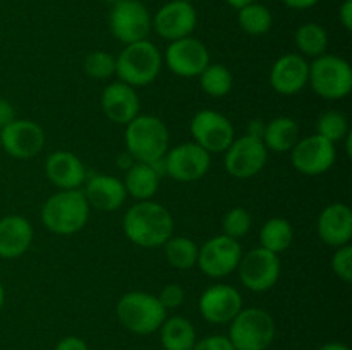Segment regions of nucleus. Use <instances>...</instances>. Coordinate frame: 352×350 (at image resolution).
Listing matches in <instances>:
<instances>
[{"label": "nucleus", "mask_w": 352, "mask_h": 350, "mask_svg": "<svg viewBox=\"0 0 352 350\" xmlns=\"http://www.w3.org/2000/svg\"><path fill=\"white\" fill-rule=\"evenodd\" d=\"M110 31L124 45L146 40L151 31V16L140 0H120L110 12Z\"/></svg>", "instance_id": "13"}, {"label": "nucleus", "mask_w": 352, "mask_h": 350, "mask_svg": "<svg viewBox=\"0 0 352 350\" xmlns=\"http://www.w3.org/2000/svg\"><path fill=\"white\" fill-rule=\"evenodd\" d=\"M226 2L229 3V5H232L234 9H237V10H239L241 7L248 5V3H253V2H256V0H226Z\"/></svg>", "instance_id": "46"}, {"label": "nucleus", "mask_w": 352, "mask_h": 350, "mask_svg": "<svg viewBox=\"0 0 352 350\" xmlns=\"http://www.w3.org/2000/svg\"><path fill=\"white\" fill-rule=\"evenodd\" d=\"M316 350H351V349L347 345H344V343L330 342V343H325V345H322L320 349H316Z\"/></svg>", "instance_id": "45"}, {"label": "nucleus", "mask_w": 352, "mask_h": 350, "mask_svg": "<svg viewBox=\"0 0 352 350\" xmlns=\"http://www.w3.org/2000/svg\"><path fill=\"white\" fill-rule=\"evenodd\" d=\"M265 124L261 119H253L250 124H248V130L246 134L248 136H253V137H263V132H265Z\"/></svg>", "instance_id": "42"}, {"label": "nucleus", "mask_w": 352, "mask_h": 350, "mask_svg": "<svg viewBox=\"0 0 352 350\" xmlns=\"http://www.w3.org/2000/svg\"><path fill=\"white\" fill-rule=\"evenodd\" d=\"M192 141L203 150L213 153H223L236 137L232 122L223 113L215 110H199L191 119Z\"/></svg>", "instance_id": "12"}, {"label": "nucleus", "mask_w": 352, "mask_h": 350, "mask_svg": "<svg viewBox=\"0 0 352 350\" xmlns=\"http://www.w3.org/2000/svg\"><path fill=\"white\" fill-rule=\"evenodd\" d=\"M164 254L167 263L175 270H191L196 266L198 261L199 246L189 237L172 235L167 242L164 244Z\"/></svg>", "instance_id": "29"}, {"label": "nucleus", "mask_w": 352, "mask_h": 350, "mask_svg": "<svg viewBox=\"0 0 352 350\" xmlns=\"http://www.w3.org/2000/svg\"><path fill=\"white\" fill-rule=\"evenodd\" d=\"M117 319L134 335H151L158 331L167 318V311L157 295L150 292H127L117 302Z\"/></svg>", "instance_id": "5"}, {"label": "nucleus", "mask_w": 352, "mask_h": 350, "mask_svg": "<svg viewBox=\"0 0 352 350\" xmlns=\"http://www.w3.org/2000/svg\"><path fill=\"white\" fill-rule=\"evenodd\" d=\"M251 226H253V215L243 206L229 209L222 218V233L236 240L246 237Z\"/></svg>", "instance_id": "35"}, {"label": "nucleus", "mask_w": 352, "mask_h": 350, "mask_svg": "<svg viewBox=\"0 0 352 350\" xmlns=\"http://www.w3.org/2000/svg\"><path fill=\"white\" fill-rule=\"evenodd\" d=\"M162 67L164 55L157 45L148 40L126 45L119 57H116V75L133 88H143L157 81Z\"/></svg>", "instance_id": "4"}, {"label": "nucleus", "mask_w": 352, "mask_h": 350, "mask_svg": "<svg viewBox=\"0 0 352 350\" xmlns=\"http://www.w3.org/2000/svg\"><path fill=\"white\" fill-rule=\"evenodd\" d=\"M236 271L239 273L244 288L251 292H267L277 285L282 273V263L278 254L270 253L263 247H254L243 254Z\"/></svg>", "instance_id": "10"}, {"label": "nucleus", "mask_w": 352, "mask_h": 350, "mask_svg": "<svg viewBox=\"0 0 352 350\" xmlns=\"http://www.w3.org/2000/svg\"><path fill=\"white\" fill-rule=\"evenodd\" d=\"M308 84L323 100L337 102L349 96L352 89V67L337 55L325 54L309 64Z\"/></svg>", "instance_id": "7"}, {"label": "nucleus", "mask_w": 352, "mask_h": 350, "mask_svg": "<svg viewBox=\"0 0 352 350\" xmlns=\"http://www.w3.org/2000/svg\"><path fill=\"white\" fill-rule=\"evenodd\" d=\"M124 143L134 161L158 163L170 148V134L160 117L140 113L126 126Z\"/></svg>", "instance_id": "3"}, {"label": "nucleus", "mask_w": 352, "mask_h": 350, "mask_svg": "<svg viewBox=\"0 0 352 350\" xmlns=\"http://www.w3.org/2000/svg\"><path fill=\"white\" fill-rule=\"evenodd\" d=\"M89 208L81 189L58 191L41 206V223L55 235H74L81 232L89 220Z\"/></svg>", "instance_id": "2"}, {"label": "nucleus", "mask_w": 352, "mask_h": 350, "mask_svg": "<svg viewBox=\"0 0 352 350\" xmlns=\"http://www.w3.org/2000/svg\"><path fill=\"white\" fill-rule=\"evenodd\" d=\"M333 275L344 283H351L352 281V247L351 244L337 247L333 253L332 261H330Z\"/></svg>", "instance_id": "36"}, {"label": "nucleus", "mask_w": 352, "mask_h": 350, "mask_svg": "<svg viewBox=\"0 0 352 350\" xmlns=\"http://www.w3.org/2000/svg\"><path fill=\"white\" fill-rule=\"evenodd\" d=\"M162 163V170L168 177L177 182H196L208 174L212 167V154L201 146L189 141V143L175 144L168 148Z\"/></svg>", "instance_id": "8"}, {"label": "nucleus", "mask_w": 352, "mask_h": 350, "mask_svg": "<svg viewBox=\"0 0 352 350\" xmlns=\"http://www.w3.org/2000/svg\"><path fill=\"white\" fill-rule=\"evenodd\" d=\"M198 24V14L189 2L182 0H172L160 7L157 14L151 17V27L157 34L168 43L181 38L191 36Z\"/></svg>", "instance_id": "17"}, {"label": "nucleus", "mask_w": 352, "mask_h": 350, "mask_svg": "<svg viewBox=\"0 0 352 350\" xmlns=\"http://www.w3.org/2000/svg\"><path fill=\"white\" fill-rule=\"evenodd\" d=\"M100 106L110 122L127 126L131 120L140 115L141 100L136 88L122 81H116L105 86L100 98Z\"/></svg>", "instance_id": "20"}, {"label": "nucleus", "mask_w": 352, "mask_h": 350, "mask_svg": "<svg viewBox=\"0 0 352 350\" xmlns=\"http://www.w3.org/2000/svg\"><path fill=\"white\" fill-rule=\"evenodd\" d=\"M164 64L179 78H198L210 64V51L201 40L186 36L168 43Z\"/></svg>", "instance_id": "14"}, {"label": "nucleus", "mask_w": 352, "mask_h": 350, "mask_svg": "<svg viewBox=\"0 0 352 350\" xmlns=\"http://www.w3.org/2000/svg\"><path fill=\"white\" fill-rule=\"evenodd\" d=\"M230 343L236 350H267L275 340V321L261 307H243L229 323Z\"/></svg>", "instance_id": "6"}, {"label": "nucleus", "mask_w": 352, "mask_h": 350, "mask_svg": "<svg viewBox=\"0 0 352 350\" xmlns=\"http://www.w3.org/2000/svg\"><path fill=\"white\" fill-rule=\"evenodd\" d=\"M3 302H6V288H3L2 281H0V311L3 307Z\"/></svg>", "instance_id": "47"}, {"label": "nucleus", "mask_w": 352, "mask_h": 350, "mask_svg": "<svg viewBox=\"0 0 352 350\" xmlns=\"http://www.w3.org/2000/svg\"><path fill=\"white\" fill-rule=\"evenodd\" d=\"M299 139H301L299 124L287 115H278L265 124V132L261 137L267 150L274 153H291Z\"/></svg>", "instance_id": "26"}, {"label": "nucleus", "mask_w": 352, "mask_h": 350, "mask_svg": "<svg viewBox=\"0 0 352 350\" xmlns=\"http://www.w3.org/2000/svg\"><path fill=\"white\" fill-rule=\"evenodd\" d=\"M237 21H239V26L244 33L251 34V36H261V34L270 31L274 17H272L268 7H265L263 3L253 2L241 7Z\"/></svg>", "instance_id": "32"}, {"label": "nucleus", "mask_w": 352, "mask_h": 350, "mask_svg": "<svg viewBox=\"0 0 352 350\" xmlns=\"http://www.w3.org/2000/svg\"><path fill=\"white\" fill-rule=\"evenodd\" d=\"M287 7L296 10H305V9H311L313 5L320 2V0H282Z\"/></svg>", "instance_id": "43"}, {"label": "nucleus", "mask_w": 352, "mask_h": 350, "mask_svg": "<svg viewBox=\"0 0 352 350\" xmlns=\"http://www.w3.org/2000/svg\"><path fill=\"white\" fill-rule=\"evenodd\" d=\"M296 47L302 54V57L318 58L327 54L329 48V33L318 23H306L296 31Z\"/></svg>", "instance_id": "30"}, {"label": "nucleus", "mask_w": 352, "mask_h": 350, "mask_svg": "<svg viewBox=\"0 0 352 350\" xmlns=\"http://www.w3.org/2000/svg\"><path fill=\"white\" fill-rule=\"evenodd\" d=\"M267 146L260 137L244 136L234 137L230 146L223 151V167L227 174L234 178H253L260 174L268 161Z\"/></svg>", "instance_id": "9"}, {"label": "nucleus", "mask_w": 352, "mask_h": 350, "mask_svg": "<svg viewBox=\"0 0 352 350\" xmlns=\"http://www.w3.org/2000/svg\"><path fill=\"white\" fill-rule=\"evenodd\" d=\"M198 307L203 318L212 325H229L244 307L243 295L232 285L217 283L203 292Z\"/></svg>", "instance_id": "18"}, {"label": "nucleus", "mask_w": 352, "mask_h": 350, "mask_svg": "<svg viewBox=\"0 0 352 350\" xmlns=\"http://www.w3.org/2000/svg\"><path fill=\"white\" fill-rule=\"evenodd\" d=\"M82 69H85V74L95 81L110 79L116 75V57L103 50L89 51L82 62Z\"/></svg>", "instance_id": "34"}, {"label": "nucleus", "mask_w": 352, "mask_h": 350, "mask_svg": "<svg viewBox=\"0 0 352 350\" xmlns=\"http://www.w3.org/2000/svg\"><path fill=\"white\" fill-rule=\"evenodd\" d=\"M198 78L203 91L208 96H212V98H223V96H227L232 91V72L223 64H212L210 62Z\"/></svg>", "instance_id": "31"}, {"label": "nucleus", "mask_w": 352, "mask_h": 350, "mask_svg": "<svg viewBox=\"0 0 352 350\" xmlns=\"http://www.w3.org/2000/svg\"><path fill=\"white\" fill-rule=\"evenodd\" d=\"M34 239L33 225L21 215L0 218V257L17 259L31 247Z\"/></svg>", "instance_id": "24"}, {"label": "nucleus", "mask_w": 352, "mask_h": 350, "mask_svg": "<svg viewBox=\"0 0 352 350\" xmlns=\"http://www.w3.org/2000/svg\"><path fill=\"white\" fill-rule=\"evenodd\" d=\"M182 2H189V0H182Z\"/></svg>", "instance_id": "49"}, {"label": "nucleus", "mask_w": 352, "mask_h": 350, "mask_svg": "<svg viewBox=\"0 0 352 350\" xmlns=\"http://www.w3.org/2000/svg\"><path fill=\"white\" fill-rule=\"evenodd\" d=\"M316 232L330 247L346 246L352 239V209L346 202H330L316 220Z\"/></svg>", "instance_id": "22"}, {"label": "nucleus", "mask_w": 352, "mask_h": 350, "mask_svg": "<svg viewBox=\"0 0 352 350\" xmlns=\"http://www.w3.org/2000/svg\"><path fill=\"white\" fill-rule=\"evenodd\" d=\"M339 19L346 31L352 30V0H344L342 7L339 10Z\"/></svg>", "instance_id": "41"}, {"label": "nucleus", "mask_w": 352, "mask_h": 350, "mask_svg": "<svg viewBox=\"0 0 352 350\" xmlns=\"http://www.w3.org/2000/svg\"><path fill=\"white\" fill-rule=\"evenodd\" d=\"M294 242V229L291 222L282 216L267 220L260 230V247L270 253L280 254L287 250Z\"/></svg>", "instance_id": "28"}, {"label": "nucleus", "mask_w": 352, "mask_h": 350, "mask_svg": "<svg viewBox=\"0 0 352 350\" xmlns=\"http://www.w3.org/2000/svg\"><path fill=\"white\" fill-rule=\"evenodd\" d=\"M337 148L318 134L301 137L291 150L292 167L302 175H322L333 167Z\"/></svg>", "instance_id": "16"}, {"label": "nucleus", "mask_w": 352, "mask_h": 350, "mask_svg": "<svg viewBox=\"0 0 352 350\" xmlns=\"http://www.w3.org/2000/svg\"><path fill=\"white\" fill-rule=\"evenodd\" d=\"M160 342L165 350H192L196 343V328L188 318H165L160 326Z\"/></svg>", "instance_id": "27"}, {"label": "nucleus", "mask_w": 352, "mask_h": 350, "mask_svg": "<svg viewBox=\"0 0 352 350\" xmlns=\"http://www.w3.org/2000/svg\"><path fill=\"white\" fill-rule=\"evenodd\" d=\"M243 254L239 240L220 233L201 244L196 266L210 278H226L237 270Z\"/></svg>", "instance_id": "11"}, {"label": "nucleus", "mask_w": 352, "mask_h": 350, "mask_svg": "<svg viewBox=\"0 0 352 350\" xmlns=\"http://www.w3.org/2000/svg\"><path fill=\"white\" fill-rule=\"evenodd\" d=\"M192 350H236L226 335H210L196 340Z\"/></svg>", "instance_id": "38"}, {"label": "nucleus", "mask_w": 352, "mask_h": 350, "mask_svg": "<svg viewBox=\"0 0 352 350\" xmlns=\"http://www.w3.org/2000/svg\"><path fill=\"white\" fill-rule=\"evenodd\" d=\"M160 304L164 305L165 311H170V309H177L181 307L182 302L186 299V290L182 285L179 283H167L164 288L160 290V294L157 295Z\"/></svg>", "instance_id": "37"}, {"label": "nucleus", "mask_w": 352, "mask_h": 350, "mask_svg": "<svg viewBox=\"0 0 352 350\" xmlns=\"http://www.w3.org/2000/svg\"><path fill=\"white\" fill-rule=\"evenodd\" d=\"M351 132L349 119L340 110H325L322 115L318 117L316 122V134L322 136L323 139L330 141V143L337 144L344 141V137Z\"/></svg>", "instance_id": "33"}, {"label": "nucleus", "mask_w": 352, "mask_h": 350, "mask_svg": "<svg viewBox=\"0 0 352 350\" xmlns=\"http://www.w3.org/2000/svg\"><path fill=\"white\" fill-rule=\"evenodd\" d=\"M0 146L16 160H31L45 146V130L30 119H14L0 129Z\"/></svg>", "instance_id": "15"}, {"label": "nucleus", "mask_w": 352, "mask_h": 350, "mask_svg": "<svg viewBox=\"0 0 352 350\" xmlns=\"http://www.w3.org/2000/svg\"><path fill=\"white\" fill-rule=\"evenodd\" d=\"M133 163H134V158L131 156L127 151L120 153L119 156H117V160H116V165L119 168H122V170H127V168H131V167H133Z\"/></svg>", "instance_id": "44"}, {"label": "nucleus", "mask_w": 352, "mask_h": 350, "mask_svg": "<svg viewBox=\"0 0 352 350\" xmlns=\"http://www.w3.org/2000/svg\"><path fill=\"white\" fill-rule=\"evenodd\" d=\"M162 163H143V161H134L133 167L126 170L124 177V187L127 196L134 198L136 201H148L153 199L160 189L162 182Z\"/></svg>", "instance_id": "25"}, {"label": "nucleus", "mask_w": 352, "mask_h": 350, "mask_svg": "<svg viewBox=\"0 0 352 350\" xmlns=\"http://www.w3.org/2000/svg\"><path fill=\"white\" fill-rule=\"evenodd\" d=\"M309 62L299 54H285L270 69V86L282 96H294L308 86Z\"/></svg>", "instance_id": "19"}, {"label": "nucleus", "mask_w": 352, "mask_h": 350, "mask_svg": "<svg viewBox=\"0 0 352 350\" xmlns=\"http://www.w3.org/2000/svg\"><path fill=\"white\" fill-rule=\"evenodd\" d=\"M103 2H107V3H112V5H113V3L120 2V0H103Z\"/></svg>", "instance_id": "48"}, {"label": "nucleus", "mask_w": 352, "mask_h": 350, "mask_svg": "<svg viewBox=\"0 0 352 350\" xmlns=\"http://www.w3.org/2000/svg\"><path fill=\"white\" fill-rule=\"evenodd\" d=\"M14 119H16V110H14L12 103L0 98V129L12 122Z\"/></svg>", "instance_id": "40"}, {"label": "nucleus", "mask_w": 352, "mask_h": 350, "mask_svg": "<svg viewBox=\"0 0 352 350\" xmlns=\"http://www.w3.org/2000/svg\"><path fill=\"white\" fill-rule=\"evenodd\" d=\"M0 150H2V146H0Z\"/></svg>", "instance_id": "50"}, {"label": "nucleus", "mask_w": 352, "mask_h": 350, "mask_svg": "<svg viewBox=\"0 0 352 350\" xmlns=\"http://www.w3.org/2000/svg\"><path fill=\"white\" fill-rule=\"evenodd\" d=\"M174 216L160 202L148 199L131 206L122 218L127 240L143 249L162 247L174 235Z\"/></svg>", "instance_id": "1"}, {"label": "nucleus", "mask_w": 352, "mask_h": 350, "mask_svg": "<svg viewBox=\"0 0 352 350\" xmlns=\"http://www.w3.org/2000/svg\"><path fill=\"white\" fill-rule=\"evenodd\" d=\"M82 194L89 208H95L98 211H116L127 199L124 182L110 174H96L86 178Z\"/></svg>", "instance_id": "23"}, {"label": "nucleus", "mask_w": 352, "mask_h": 350, "mask_svg": "<svg viewBox=\"0 0 352 350\" xmlns=\"http://www.w3.org/2000/svg\"><path fill=\"white\" fill-rule=\"evenodd\" d=\"M55 350H89V347L82 338L71 335V336H64V338L57 343Z\"/></svg>", "instance_id": "39"}, {"label": "nucleus", "mask_w": 352, "mask_h": 350, "mask_svg": "<svg viewBox=\"0 0 352 350\" xmlns=\"http://www.w3.org/2000/svg\"><path fill=\"white\" fill-rule=\"evenodd\" d=\"M45 175L60 191L81 189L88 178V172L81 158L64 150L48 154L45 160Z\"/></svg>", "instance_id": "21"}]
</instances>
